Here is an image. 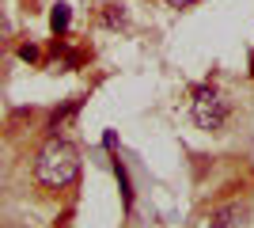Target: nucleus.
<instances>
[{
  "label": "nucleus",
  "mask_w": 254,
  "mask_h": 228,
  "mask_svg": "<svg viewBox=\"0 0 254 228\" xmlns=\"http://www.w3.org/2000/svg\"><path fill=\"white\" fill-rule=\"evenodd\" d=\"M80 175V152L72 141H64L61 133H53L50 141L38 149L34 156V183L42 190H64V186L76 183Z\"/></svg>",
  "instance_id": "f257e3e1"
},
{
  "label": "nucleus",
  "mask_w": 254,
  "mask_h": 228,
  "mask_svg": "<svg viewBox=\"0 0 254 228\" xmlns=\"http://www.w3.org/2000/svg\"><path fill=\"white\" fill-rule=\"evenodd\" d=\"M190 114H193V122H197V130L220 133L224 126H228V114H232V110H228V99H224L212 84H197L193 87Z\"/></svg>",
  "instance_id": "f03ea898"
},
{
  "label": "nucleus",
  "mask_w": 254,
  "mask_h": 228,
  "mask_svg": "<svg viewBox=\"0 0 254 228\" xmlns=\"http://www.w3.org/2000/svg\"><path fill=\"white\" fill-rule=\"evenodd\" d=\"M239 217H243V206H224V209L212 213L209 228H235V225H239Z\"/></svg>",
  "instance_id": "7ed1b4c3"
},
{
  "label": "nucleus",
  "mask_w": 254,
  "mask_h": 228,
  "mask_svg": "<svg viewBox=\"0 0 254 228\" xmlns=\"http://www.w3.org/2000/svg\"><path fill=\"white\" fill-rule=\"evenodd\" d=\"M68 23H72V8H68V4H53V15H50L53 34H64V31H68Z\"/></svg>",
  "instance_id": "20e7f679"
},
{
  "label": "nucleus",
  "mask_w": 254,
  "mask_h": 228,
  "mask_svg": "<svg viewBox=\"0 0 254 228\" xmlns=\"http://www.w3.org/2000/svg\"><path fill=\"white\" fill-rule=\"evenodd\" d=\"M99 19H103V27H126V8L122 4H103Z\"/></svg>",
  "instance_id": "39448f33"
},
{
  "label": "nucleus",
  "mask_w": 254,
  "mask_h": 228,
  "mask_svg": "<svg viewBox=\"0 0 254 228\" xmlns=\"http://www.w3.org/2000/svg\"><path fill=\"white\" fill-rule=\"evenodd\" d=\"M19 54H23V61H38V50H34V46H19Z\"/></svg>",
  "instance_id": "423d86ee"
},
{
  "label": "nucleus",
  "mask_w": 254,
  "mask_h": 228,
  "mask_svg": "<svg viewBox=\"0 0 254 228\" xmlns=\"http://www.w3.org/2000/svg\"><path fill=\"white\" fill-rule=\"evenodd\" d=\"M167 4H171V8H179V11H182V8H190V4H197V0H167Z\"/></svg>",
  "instance_id": "0eeeda50"
}]
</instances>
